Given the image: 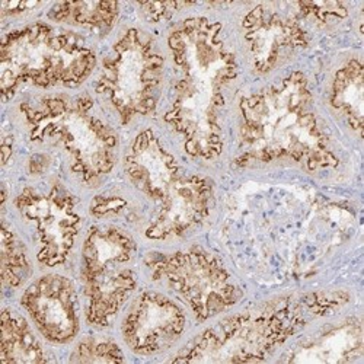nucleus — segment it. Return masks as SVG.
<instances>
[{
	"label": "nucleus",
	"mask_w": 364,
	"mask_h": 364,
	"mask_svg": "<svg viewBox=\"0 0 364 364\" xmlns=\"http://www.w3.org/2000/svg\"><path fill=\"white\" fill-rule=\"evenodd\" d=\"M187 318L173 300L144 291L129 309L123 322V337L132 351L140 355L159 354L172 347L184 333Z\"/></svg>",
	"instance_id": "11"
},
{
	"label": "nucleus",
	"mask_w": 364,
	"mask_h": 364,
	"mask_svg": "<svg viewBox=\"0 0 364 364\" xmlns=\"http://www.w3.org/2000/svg\"><path fill=\"white\" fill-rule=\"evenodd\" d=\"M191 4H184V2H146V4H140V6L143 9V14L151 22H159L162 19H168L175 12L181 11L182 8H187Z\"/></svg>",
	"instance_id": "20"
},
{
	"label": "nucleus",
	"mask_w": 364,
	"mask_h": 364,
	"mask_svg": "<svg viewBox=\"0 0 364 364\" xmlns=\"http://www.w3.org/2000/svg\"><path fill=\"white\" fill-rule=\"evenodd\" d=\"M0 363H46L48 361L41 344L36 338L28 322L14 311L2 314V340H0Z\"/></svg>",
	"instance_id": "15"
},
{
	"label": "nucleus",
	"mask_w": 364,
	"mask_h": 364,
	"mask_svg": "<svg viewBox=\"0 0 364 364\" xmlns=\"http://www.w3.org/2000/svg\"><path fill=\"white\" fill-rule=\"evenodd\" d=\"M347 301L348 296L344 291H314L274 299L207 328L172 361H265L303 326L340 309Z\"/></svg>",
	"instance_id": "2"
},
{
	"label": "nucleus",
	"mask_w": 364,
	"mask_h": 364,
	"mask_svg": "<svg viewBox=\"0 0 364 364\" xmlns=\"http://www.w3.org/2000/svg\"><path fill=\"white\" fill-rule=\"evenodd\" d=\"M363 353V329L357 319H347L299 343L284 357L290 363H344Z\"/></svg>",
	"instance_id": "13"
},
{
	"label": "nucleus",
	"mask_w": 364,
	"mask_h": 364,
	"mask_svg": "<svg viewBox=\"0 0 364 364\" xmlns=\"http://www.w3.org/2000/svg\"><path fill=\"white\" fill-rule=\"evenodd\" d=\"M124 166L132 184L155 204L146 229L149 239L181 237L210 215L211 182L182 169L150 129L134 139Z\"/></svg>",
	"instance_id": "3"
},
{
	"label": "nucleus",
	"mask_w": 364,
	"mask_h": 364,
	"mask_svg": "<svg viewBox=\"0 0 364 364\" xmlns=\"http://www.w3.org/2000/svg\"><path fill=\"white\" fill-rule=\"evenodd\" d=\"M144 264L151 279L175 291L200 322L230 309L242 297L220 259L201 248L172 254L151 252L146 255Z\"/></svg>",
	"instance_id": "8"
},
{
	"label": "nucleus",
	"mask_w": 364,
	"mask_h": 364,
	"mask_svg": "<svg viewBox=\"0 0 364 364\" xmlns=\"http://www.w3.org/2000/svg\"><path fill=\"white\" fill-rule=\"evenodd\" d=\"M21 303L47 341L66 344L76 337L77 299L69 279L57 274L38 279L25 290Z\"/></svg>",
	"instance_id": "12"
},
{
	"label": "nucleus",
	"mask_w": 364,
	"mask_h": 364,
	"mask_svg": "<svg viewBox=\"0 0 364 364\" xmlns=\"http://www.w3.org/2000/svg\"><path fill=\"white\" fill-rule=\"evenodd\" d=\"M242 29L258 73L274 70L308 46L306 31L282 5H258L242 21Z\"/></svg>",
	"instance_id": "10"
},
{
	"label": "nucleus",
	"mask_w": 364,
	"mask_h": 364,
	"mask_svg": "<svg viewBox=\"0 0 364 364\" xmlns=\"http://www.w3.org/2000/svg\"><path fill=\"white\" fill-rule=\"evenodd\" d=\"M363 65L358 58H351L336 73L329 100L332 108L360 136L363 133Z\"/></svg>",
	"instance_id": "14"
},
{
	"label": "nucleus",
	"mask_w": 364,
	"mask_h": 364,
	"mask_svg": "<svg viewBox=\"0 0 364 364\" xmlns=\"http://www.w3.org/2000/svg\"><path fill=\"white\" fill-rule=\"evenodd\" d=\"M72 363H123L121 348L108 340H85L70 355Z\"/></svg>",
	"instance_id": "18"
},
{
	"label": "nucleus",
	"mask_w": 364,
	"mask_h": 364,
	"mask_svg": "<svg viewBox=\"0 0 364 364\" xmlns=\"http://www.w3.org/2000/svg\"><path fill=\"white\" fill-rule=\"evenodd\" d=\"M164 58L154 40L130 28L104 60L97 92L104 95L123 124L155 109Z\"/></svg>",
	"instance_id": "7"
},
{
	"label": "nucleus",
	"mask_w": 364,
	"mask_h": 364,
	"mask_svg": "<svg viewBox=\"0 0 364 364\" xmlns=\"http://www.w3.org/2000/svg\"><path fill=\"white\" fill-rule=\"evenodd\" d=\"M97 65L94 50L76 34L37 22L2 40L0 85L4 102L21 85L76 87Z\"/></svg>",
	"instance_id": "4"
},
{
	"label": "nucleus",
	"mask_w": 364,
	"mask_h": 364,
	"mask_svg": "<svg viewBox=\"0 0 364 364\" xmlns=\"http://www.w3.org/2000/svg\"><path fill=\"white\" fill-rule=\"evenodd\" d=\"M118 12L117 2H63L48 12V18L54 22L107 31L114 25Z\"/></svg>",
	"instance_id": "16"
},
{
	"label": "nucleus",
	"mask_w": 364,
	"mask_h": 364,
	"mask_svg": "<svg viewBox=\"0 0 364 364\" xmlns=\"http://www.w3.org/2000/svg\"><path fill=\"white\" fill-rule=\"evenodd\" d=\"M134 240L112 226L89 230L82 250V282L86 319L90 325L109 326L137 286L132 262Z\"/></svg>",
	"instance_id": "6"
},
{
	"label": "nucleus",
	"mask_w": 364,
	"mask_h": 364,
	"mask_svg": "<svg viewBox=\"0 0 364 364\" xmlns=\"http://www.w3.org/2000/svg\"><path fill=\"white\" fill-rule=\"evenodd\" d=\"M21 112L31 140L62 149L70 159L72 172L86 184H95L112 171L118 140L94 114V101L87 95L43 98L22 104Z\"/></svg>",
	"instance_id": "5"
},
{
	"label": "nucleus",
	"mask_w": 364,
	"mask_h": 364,
	"mask_svg": "<svg viewBox=\"0 0 364 364\" xmlns=\"http://www.w3.org/2000/svg\"><path fill=\"white\" fill-rule=\"evenodd\" d=\"M240 150L236 164L289 161L311 172L336 168L338 158L321 129L308 79L294 72L240 101Z\"/></svg>",
	"instance_id": "1"
},
{
	"label": "nucleus",
	"mask_w": 364,
	"mask_h": 364,
	"mask_svg": "<svg viewBox=\"0 0 364 364\" xmlns=\"http://www.w3.org/2000/svg\"><path fill=\"white\" fill-rule=\"evenodd\" d=\"M31 265H29L28 255L22 242L8 228L2 225V280L4 286L16 289L29 276Z\"/></svg>",
	"instance_id": "17"
},
{
	"label": "nucleus",
	"mask_w": 364,
	"mask_h": 364,
	"mask_svg": "<svg viewBox=\"0 0 364 364\" xmlns=\"http://www.w3.org/2000/svg\"><path fill=\"white\" fill-rule=\"evenodd\" d=\"M296 9V15L319 23H328L333 21H340L347 16V8L344 4L328 2V4H315V2H297L291 4Z\"/></svg>",
	"instance_id": "19"
},
{
	"label": "nucleus",
	"mask_w": 364,
	"mask_h": 364,
	"mask_svg": "<svg viewBox=\"0 0 364 364\" xmlns=\"http://www.w3.org/2000/svg\"><path fill=\"white\" fill-rule=\"evenodd\" d=\"M15 204L33 226L38 261L46 267L65 264L80 229L76 198L63 186L53 184L46 193L25 188Z\"/></svg>",
	"instance_id": "9"
}]
</instances>
